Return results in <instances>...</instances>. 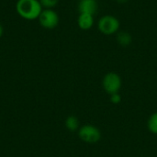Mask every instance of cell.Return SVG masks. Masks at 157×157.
I'll return each mask as SVG.
<instances>
[{
    "mask_svg": "<svg viewBox=\"0 0 157 157\" xmlns=\"http://www.w3.org/2000/svg\"><path fill=\"white\" fill-rule=\"evenodd\" d=\"M16 10L22 18L34 20L39 18L43 8L40 0H17L16 4Z\"/></svg>",
    "mask_w": 157,
    "mask_h": 157,
    "instance_id": "6da1fadb",
    "label": "cell"
},
{
    "mask_svg": "<svg viewBox=\"0 0 157 157\" xmlns=\"http://www.w3.org/2000/svg\"><path fill=\"white\" fill-rule=\"evenodd\" d=\"M121 22L118 17L113 15H105L101 17L98 22V29L106 36H111L120 31Z\"/></svg>",
    "mask_w": 157,
    "mask_h": 157,
    "instance_id": "7a4b0ae2",
    "label": "cell"
},
{
    "mask_svg": "<svg viewBox=\"0 0 157 157\" xmlns=\"http://www.w3.org/2000/svg\"><path fill=\"white\" fill-rule=\"evenodd\" d=\"M79 138L86 144H94L100 141L101 132L100 130L92 124H86L79 128L78 130Z\"/></svg>",
    "mask_w": 157,
    "mask_h": 157,
    "instance_id": "3957f363",
    "label": "cell"
},
{
    "mask_svg": "<svg viewBox=\"0 0 157 157\" xmlns=\"http://www.w3.org/2000/svg\"><path fill=\"white\" fill-rule=\"evenodd\" d=\"M122 86V80L119 74L115 72H109L102 79V86L106 93L112 95L119 93Z\"/></svg>",
    "mask_w": 157,
    "mask_h": 157,
    "instance_id": "277c9868",
    "label": "cell"
},
{
    "mask_svg": "<svg viewBox=\"0 0 157 157\" xmlns=\"http://www.w3.org/2000/svg\"><path fill=\"white\" fill-rule=\"evenodd\" d=\"M40 25L46 29H53L59 24V15L53 9H43L39 17Z\"/></svg>",
    "mask_w": 157,
    "mask_h": 157,
    "instance_id": "5b68a950",
    "label": "cell"
},
{
    "mask_svg": "<svg viewBox=\"0 0 157 157\" xmlns=\"http://www.w3.org/2000/svg\"><path fill=\"white\" fill-rule=\"evenodd\" d=\"M98 9V3L97 0H80L78 3V11L83 14H89L94 16Z\"/></svg>",
    "mask_w": 157,
    "mask_h": 157,
    "instance_id": "8992f818",
    "label": "cell"
},
{
    "mask_svg": "<svg viewBox=\"0 0 157 157\" xmlns=\"http://www.w3.org/2000/svg\"><path fill=\"white\" fill-rule=\"evenodd\" d=\"M94 16L80 13L77 18V25L82 30H89L94 25Z\"/></svg>",
    "mask_w": 157,
    "mask_h": 157,
    "instance_id": "52a82bcc",
    "label": "cell"
},
{
    "mask_svg": "<svg viewBox=\"0 0 157 157\" xmlns=\"http://www.w3.org/2000/svg\"><path fill=\"white\" fill-rule=\"evenodd\" d=\"M116 40H117V42L121 46H122V47H128L132 42V34L130 32L125 31V30H121V31H119L117 33Z\"/></svg>",
    "mask_w": 157,
    "mask_h": 157,
    "instance_id": "ba28073f",
    "label": "cell"
},
{
    "mask_svg": "<svg viewBox=\"0 0 157 157\" xmlns=\"http://www.w3.org/2000/svg\"><path fill=\"white\" fill-rule=\"evenodd\" d=\"M65 127L68 131L70 132H76L79 130L80 126H79V121L77 119V117L74 116V115H71V116H68L65 120Z\"/></svg>",
    "mask_w": 157,
    "mask_h": 157,
    "instance_id": "9c48e42d",
    "label": "cell"
},
{
    "mask_svg": "<svg viewBox=\"0 0 157 157\" xmlns=\"http://www.w3.org/2000/svg\"><path fill=\"white\" fill-rule=\"evenodd\" d=\"M147 128L153 134L157 135V111L149 117L147 121Z\"/></svg>",
    "mask_w": 157,
    "mask_h": 157,
    "instance_id": "30bf717a",
    "label": "cell"
},
{
    "mask_svg": "<svg viewBox=\"0 0 157 157\" xmlns=\"http://www.w3.org/2000/svg\"><path fill=\"white\" fill-rule=\"evenodd\" d=\"M43 9H53L59 3V0H40Z\"/></svg>",
    "mask_w": 157,
    "mask_h": 157,
    "instance_id": "8fae6325",
    "label": "cell"
},
{
    "mask_svg": "<svg viewBox=\"0 0 157 157\" xmlns=\"http://www.w3.org/2000/svg\"><path fill=\"white\" fill-rule=\"evenodd\" d=\"M109 100L113 104H119L121 101V96L120 93H115L112 95H109Z\"/></svg>",
    "mask_w": 157,
    "mask_h": 157,
    "instance_id": "7c38bea8",
    "label": "cell"
},
{
    "mask_svg": "<svg viewBox=\"0 0 157 157\" xmlns=\"http://www.w3.org/2000/svg\"><path fill=\"white\" fill-rule=\"evenodd\" d=\"M130 0H116V2H118L119 4H125L127 2H129Z\"/></svg>",
    "mask_w": 157,
    "mask_h": 157,
    "instance_id": "4fadbf2b",
    "label": "cell"
},
{
    "mask_svg": "<svg viewBox=\"0 0 157 157\" xmlns=\"http://www.w3.org/2000/svg\"><path fill=\"white\" fill-rule=\"evenodd\" d=\"M3 33H4V29H3V26L0 23V38L3 36Z\"/></svg>",
    "mask_w": 157,
    "mask_h": 157,
    "instance_id": "5bb4252c",
    "label": "cell"
},
{
    "mask_svg": "<svg viewBox=\"0 0 157 157\" xmlns=\"http://www.w3.org/2000/svg\"><path fill=\"white\" fill-rule=\"evenodd\" d=\"M78 1H80V0H78Z\"/></svg>",
    "mask_w": 157,
    "mask_h": 157,
    "instance_id": "9a60e30c",
    "label": "cell"
}]
</instances>
